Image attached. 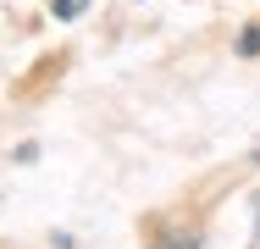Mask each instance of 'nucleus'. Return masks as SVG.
<instances>
[{
	"label": "nucleus",
	"instance_id": "f03ea898",
	"mask_svg": "<svg viewBox=\"0 0 260 249\" xmlns=\"http://www.w3.org/2000/svg\"><path fill=\"white\" fill-rule=\"evenodd\" d=\"M83 6H89V0H50V11L61 17V22H72V17H83Z\"/></svg>",
	"mask_w": 260,
	"mask_h": 249
},
{
	"label": "nucleus",
	"instance_id": "7ed1b4c3",
	"mask_svg": "<svg viewBox=\"0 0 260 249\" xmlns=\"http://www.w3.org/2000/svg\"><path fill=\"white\" fill-rule=\"evenodd\" d=\"M260 50V28H244V39H238V55H255Z\"/></svg>",
	"mask_w": 260,
	"mask_h": 249
},
{
	"label": "nucleus",
	"instance_id": "f257e3e1",
	"mask_svg": "<svg viewBox=\"0 0 260 249\" xmlns=\"http://www.w3.org/2000/svg\"><path fill=\"white\" fill-rule=\"evenodd\" d=\"M155 249H200V233L194 227H172V233H160Z\"/></svg>",
	"mask_w": 260,
	"mask_h": 249
}]
</instances>
